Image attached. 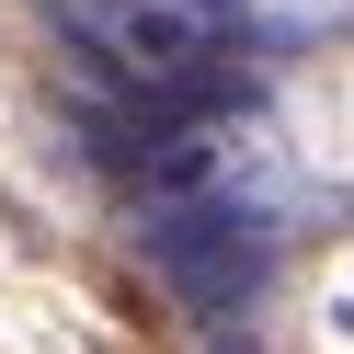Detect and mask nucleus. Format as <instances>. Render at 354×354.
Instances as JSON below:
<instances>
[{
	"instance_id": "obj_1",
	"label": "nucleus",
	"mask_w": 354,
	"mask_h": 354,
	"mask_svg": "<svg viewBox=\"0 0 354 354\" xmlns=\"http://www.w3.org/2000/svg\"><path fill=\"white\" fill-rule=\"evenodd\" d=\"M115 46L138 57V69H194V57H206V24L171 12V0H138V12L115 24Z\"/></svg>"
}]
</instances>
